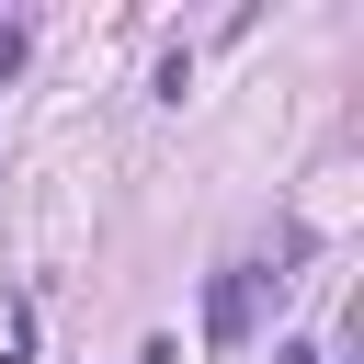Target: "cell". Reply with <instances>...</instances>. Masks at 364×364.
Returning <instances> with one entry per match:
<instances>
[{
  "mask_svg": "<svg viewBox=\"0 0 364 364\" xmlns=\"http://www.w3.org/2000/svg\"><path fill=\"white\" fill-rule=\"evenodd\" d=\"M273 284H284V273H262V262H228V273L205 284V341H216V353H239V341L262 330V296H273Z\"/></svg>",
  "mask_w": 364,
  "mask_h": 364,
  "instance_id": "6da1fadb",
  "label": "cell"
},
{
  "mask_svg": "<svg viewBox=\"0 0 364 364\" xmlns=\"http://www.w3.org/2000/svg\"><path fill=\"white\" fill-rule=\"evenodd\" d=\"M23 57H34V34H23V23H0V80H11Z\"/></svg>",
  "mask_w": 364,
  "mask_h": 364,
  "instance_id": "7a4b0ae2",
  "label": "cell"
},
{
  "mask_svg": "<svg viewBox=\"0 0 364 364\" xmlns=\"http://www.w3.org/2000/svg\"><path fill=\"white\" fill-rule=\"evenodd\" d=\"M273 364H330V353L318 341H273Z\"/></svg>",
  "mask_w": 364,
  "mask_h": 364,
  "instance_id": "3957f363",
  "label": "cell"
}]
</instances>
